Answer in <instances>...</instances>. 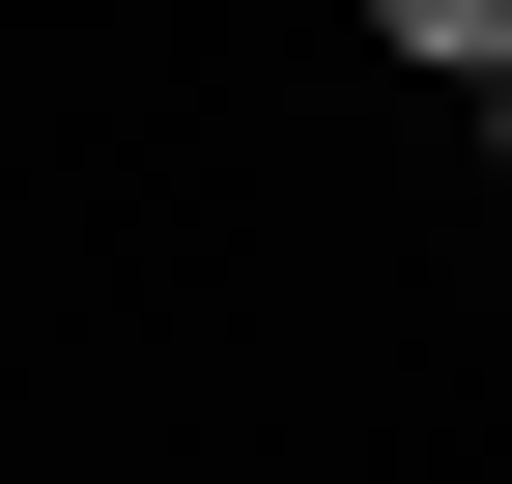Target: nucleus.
<instances>
[{
	"instance_id": "1",
	"label": "nucleus",
	"mask_w": 512,
	"mask_h": 484,
	"mask_svg": "<svg viewBox=\"0 0 512 484\" xmlns=\"http://www.w3.org/2000/svg\"><path fill=\"white\" fill-rule=\"evenodd\" d=\"M370 29H399L427 86H512V0H370Z\"/></svg>"
},
{
	"instance_id": "2",
	"label": "nucleus",
	"mask_w": 512,
	"mask_h": 484,
	"mask_svg": "<svg viewBox=\"0 0 512 484\" xmlns=\"http://www.w3.org/2000/svg\"><path fill=\"white\" fill-rule=\"evenodd\" d=\"M484 143H512V86H484Z\"/></svg>"
}]
</instances>
